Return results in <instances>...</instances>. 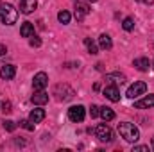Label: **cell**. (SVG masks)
<instances>
[{
    "mask_svg": "<svg viewBox=\"0 0 154 152\" xmlns=\"http://www.w3.org/2000/svg\"><path fill=\"white\" fill-rule=\"evenodd\" d=\"M136 2H142V4H147V5L154 4V0H136Z\"/></svg>",
    "mask_w": 154,
    "mask_h": 152,
    "instance_id": "f546056e",
    "label": "cell"
},
{
    "mask_svg": "<svg viewBox=\"0 0 154 152\" xmlns=\"http://www.w3.org/2000/svg\"><path fill=\"white\" fill-rule=\"evenodd\" d=\"M86 2H97V0H86Z\"/></svg>",
    "mask_w": 154,
    "mask_h": 152,
    "instance_id": "4dcf8cb0",
    "label": "cell"
},
{
    "mask_svg": "<svg viewBox=\"0 0 154 152\" xmlns=\"http://www.w3.org/2000/svg\"><path fill=\"white\" fill-rule=\"evenodd\" d=\"M31 100H32L34 106H45V104L48 102V93H45V90H38V91L31 97Z\"/></svg>",
    "mask_w": 154,
    "mask_h": 152,
    "instance_id": "8fae6325",
    "label": "cell"
},
{
    "mask_svg": "<svg viewBox=\"0 0 154 152\" xmlns=\"http://www.w3.org/2000/svg\"><path fill=\"white\" fill-rule=\"evenodd\" d=\"M106 81H108V82H113V84H124V82H125V75H122V74H118V72L108 74V75H106Z\"/></svg>",
    "mask_w": 154,
    "mask_h": 152,
    "instance_id": "e0dca14e",
    "label": "cell"
},
{
    "mask_svg": "<svg viewBox=\"0 0 154 152\" xmlns=\"http://www.w3.org/2000/svg\"><path fill=\"white\" fill-rule=\"evenodd\" d=\"M18 20V11L11 4H0V22L5 25H14Z\"/></svg>",
    "mask_w": 154,
    "mask_h": 152,
    "instance_id": "7a4b0ae2",
    "label": "cell"
},
{
    "mask_svg": "<svg viewBox=\"0 0 154 152\" xmlns=\"http://www.w3.org/2000/svg\"><path fill=\"white\" fill-rule=\"evenodd\" d=\"M152 106H154V95H147V97H143V99H140V100L134 102L136 109H149Z\"/></svg>",
    "mask_w": 154,
    "mask_h": 152,
    "instance_id": "4fadbf2b",
    "label": "cell"
},
{
    "mask_svg": "<svg viewBox=\"0 0 154 152\" xmlns=\"http://www.w3.org/2000/svg\"><path fill=\"white\" fill-rule=\"evenodd\" d=\"M5 52H7V47L0 43V57H2V56H5Z\"/></svg>",
    "mask_w": 154,
    "mask_h": 152,
    "instance_id": "f1b7e54d",
    "label": "cell"
},
{
    "mask_svg": "<svg viewBox=\"0 0 154 152\" xmlns=\"http://www.w3.org/2000/svg\"><path fill=\"white\" fill-rule=\"evenodd\" d=\"M147 91V84L143 82V81H138V82H134L133 86H129V90H127V97L129 99H138L140 95H143Z\"/></svg>",
    "mask_w": 154,
    "mask_h": 152,
    "instance_id": "5b68a950",
    "label": "cell"
},
{
    "mask_svg": "<svg viewBox=\"0 0 154 152\" xmlns=\"http://www.w3.org/2000/svg\"><path fill=\"white\" fill-rule=\"evenodd\" d=\"M122 27H124V31H133L134 29V20L131 18V16H127V18H124V22H122Z\"/></svg>",
    "mask_w": 154,
    "mask_h": 152,
    "instance_id": "7402d4cb",
    "label": "cell"
},
{
    "mask_svg": "<svg viewBox=\"0 0 154 152\" xmlns=\"http://www.w3.org/2000/svg\"><path fill=\"white\" fill-rule=\"evenodd\" d=\"M99 47L104 48V50H109V48L113 47V41H111V38H109L108 34H100V38H99Z\"/></svg>",
    "mask_w": 154,
    "mask_h": 152,
    "instance_id": "ac0fdd59",
    "label": "cell"
},
{
    "mask_svg": "<svg viewBox=\"0 0 154 152\" xmlns=\"http://www.w3.org/2000/svg\"><path fill=\"white\" fill-rule=\"evenodd\" d=\"M43 118H45V111H43L41 108H36V109H32V111H31V114H29V120H31L34 125H36V123H39Z\"/></svg>",
    "mask_w": 154,
    "mask_h": 152,
    "instance_id": "9a60e30c",
    "label": "cell"
},
{
    "mask_svg": "<svg viewBox=\"0 0 154 152\" xmlns=\"http://www.w3.org/2000/svg\"><path fill=\"white\" fill-rule=\"evenodd\" d=\"M118 134H120L125 141H129V143H136V141L140 140V131H138V127H136L134 123H131V122H122V123H118Z\"/></svg>",
    "mask_w": 154,
    "mask_h": 152,
    "instance_id": "6da1fadb",
    "label": "cell"
},
{
    "mask_svg": "<svg viewBox=\"0 0 154 152\" xmlns=\"http://www.w3.org/2000/svg\"><path fill=\"white\" fill-rule=\"evenodd\" d=\"M99 113H100V108H99V106H95V104H91V108H90V114H91V118L99 116Z\"/></svg>",
    "mask_w": 154,
    "mask_h": 152,
    "instance_id": "d4e9b609",
    "label": "cell"
},
{
    "mask_svg": "<svg viewBox=\"0 0 154 152\" xmlns=\"http://www.w3.org/2000/svg\"><path fill=\"white\" fill-rule=\"evenodd\" d=\"M36 7H38V0H20V11H22L23 14L34 13Z\"/></svg>",
    "mask_w": 154,
    "mask_h": 152,
    "instance_id": "30bf717a",
    "label": "cell"
},
{
    "mask_svg": "<svg viewBox=\"0 0 154 152\" xmlns=\"http://www.w3.org/2000/svg\"><path fill=\"white\" fill-rule=\"evenodd\" d=\"M104 97L109 102H118L120 100V90L116 88V84H109V86L104 88Z\"/></svg>",
    "mask_w": 154,
    "mask_h": 152,
    "instance_id": "9c48e42d",
    "label": "cell"
},
{
    "mask_svg": "<svg viewBox=\"0 0 154 152\" xmlns=\"http://www.w3.org/2000/svg\"><path fill=\"white\" fill-rule=\"evenodd\" d=\"M90 14V2L86 0H77L75 2V18L77 22H82Z\"/></svg>",
    "mask_w": 154,
    "mask_h": 152,
    "instance_id": "8992f818",
    "label": "cell"
},
{
    "mask_svg": "<svg viewBox=\"0 0 154 152\" xmlns=\"http://www.w3.org/2000/svg\"><path fill=\"white\" fill-rule=\"evenodd\" d=\"M20 34H22L23 38H32V36H34V25H32L31 22H23L22 27H20Z\"/></svg>",
    "mask_w": 154,
    "mask_h": 152,
    "instance_id": "5bb4252c",
    "label": "cell"
},
{
    "mask_svg": "<svg viewBox=\"0 0 154 152\" xmlns=\"http://www.w3.org/2000/svg\"><path fill=\"white\" fill-rule=\"evenodd\" d=\"M2 111H4V113H11V102H9V100H5V102L2 104Z\"/></svg>",
    "mask_w": 154,
    "mask_h": 152,
    "instance_id": "4316f807",
    "label": "cell"
},
{
    "mask_svg": "<svg viewBox=\"0 0 154 152\" xmlns=\"http://www.w3.org/2000/svg\"><path fill=\"white\" fill-rule=\"evenodd\" d=\"M99 116H102V120H104V122H111V120L115 118V113H113V109H111V108H100Z\"/></svg>",
    "mask_w": 154,
    "mask_h": 152,
    "instance_id": "d6986e66",
    "label": "cell"
},
{
    "mask_svg": "<svg viewBox=\"0 0 154 152\" xmlns=\"http://www.w3.org/2000/svg\"><path fill=\"white\" fill-rule=\"evenodd\" d=\"M152 68H154V61H152Z\"/></svg>",
    "mask_w": 154,
    "mask_h": 152,
    "instance_id": "d6a6232c",
    "label": "cell"
},
{
    "mask_svg": "<svg viewBox=\"0 0 154 152\" xmlns=\"http://www.w3.org/2000/svg\"><path fill=\"white\" fill-rule=\"evenodd\" d=\"M54 95L57 97V100H70V99H74V95H75V91L68 86V84H57L56 88H54Z\"/></svg>",
    "mask_w": 154,
    "mask_h": 152,
    "instance_id": "277c9868",
    "label": "cell"
},
{
    "mask_svg": "<svg viewBox=\"0 0 154 152\" xmlns=\"http://www.w3.org/2000/svg\"><path fill=\"white\" fill-rule=\"evenodd\" d=\"M93 132H95L97 140L102 141V143H109V141H113V131H111V127L106 125V123H99V125L93 129Z\"/></svg>",
    "mask_w": 154,
    "mask_h": 152,
    "instance_id": "3957f363",
    "label": "cell"
},
{
    "mask_svg": "<svg viewBox=\"0 0 154 152\" xmlns=\"http://www.w3.org/2000/svg\"><path fill=\"white\" fill-rule=\"evenodd\" d=\"M47 84H48V75H47L45 72H38V74L34 75V79H32V88H34V91L45 90Z\"/></svg>",
    "mask_w": 154,
    "mask_h": 152,
    "instance_id": "ba28073f",
    "label": "cell"
},
{
    "mask_svg": "<svg viewBox=\"0 0 154 152\" xmlns=\"http://www.w3.org/2000/svg\"><path fill=\"white\" fill-rule=\"evenodd\" d=\"M14 75H16V66L14 65H4L0 68V77L4 81H11Z\"/></svg>",
    "mask_w": 154,
    "mask_h": 152,
    "instance_id": "7c38bea8",
    "label": "cell"
},
{
    "mask_svg": "<svg viewBox=\"0 0 154 152\" xmlns=\"http://www.w3.org/2000/svg\"><path fill=\"white\" fill-rule=\"evenodd\" d=\"M84 116H86V109H84L82 106H72V108L68 109V118H70V122H74V123L82 122Z\"/></svg>",
    "mask_w": 154,
    "mask_h": 152,
    "instance_id": "52a82bcc",
    "label": "cell"
},
{
    "mask_svg": "<svg viewBox=\"0 0 154 152\" xmlns=\"http://www.w3.org/2000/svg\"><path fill=\"white\" fill-rule=\"evenodd\" d=\"M39 45H41V39L36 38V36H32L31 38V47H39Z\"/></svg>",
    "mask_w": 154,
    "mask_h": 152,
    "instance_id": "83f0119b",
    "label": "cell"
},
{
    "mask_svg": "<svg viewBox=\"0 0 154 152\" xmlns=\"http://www.w3.org/2000/svg\"><path fill=\"white\" fill-rule=\"evenodd\" d=\"M152 149H154V138H152Z\"/></svg>",
    "mask_w": 154,
    "mask_h": 152,
    "instance_id": "1f68e13d",
    "label": "cell"
},
{
    "mask_svg": "<svg viewBox=\"0 0 154 152\" xmlns=\"http://www.w3.org/2000/svg\"><path fill=\"white\" fill-rule=\"evenodd\" d=\"M149 150V147H145V145H134L133 147V152H147Z\"/></svg>",
    "mask_w": 154,
    "mask_h": 152,
    "instance_id": "484cf974",
    "label": "cell"
},
{
    "mask_svg": "<svg viewBox=\"0 0 154 152\" xmlns=\"http://www.w3.org/2000/svg\"><path fill=\"white\" fill-rule=\"evenodd\" d=\"M20 125H22L23 129H27V131H34V125H32V122H31V120H22V122H20Z\"/></svg>",
    "mask_w": 154,
    "mask_h": 152,
    "instance_id": "cb8c5ba5",
    "label": "cell"
},
{
    "mask_svg": "<svg viewBox=\"0 0 154 152\" xmlns=\"http://www.w3.org/2000/svg\"><path fill=\"white\" fill-rule=\"evenodd\" d=\"M84 45H86V48H88L90 54H99V45L91 38H84Z\"/></svg>",
    "mask_w": 154,
    "mask_h": 152,
    "instance_id": "ffe728a7",
    "label": "cell"
},
{
    "mask_svg": "<svg viewBox=\"0 0 154 152\" xmlns=\"http://www.w3.org/2000/svg\"><path fill=\"white\" fill-rule=\"evenodd\" d=\"M4 129L9 131V132H13V131L16 129V125H14V122H11V120H4Z\"/></svg>",
    "mask_w": 154,
    "mask_h": 152,
    "instance_id": "603a6c76",
    "label": "cell"
},
{
    "mask_svg": "<svg viewBox=\"0 0 154 152\" xmlns=\"http://www.w3.org/2000/svg\"><path fill=\"white\" fill-rule=\"evenodd\" d=\"M70 18H72V14H70L68 11H59V14H57V20H59L63 25L70 23Z\"/></svg>",
    "mask_w": 154,
    "mask_h": 152,
    "instance_id": "44dd1931",
    "label": "cell"
},
{
    "mask_svg": "<svg viewBox=\"0 0 154 152\" xmlns=\"http://www.w3.org/2000/svg\"><path fill=\"white\" fill-rule=\"evenodd\" d=\"M134 68L136 70H140V72H147L149 70V66H151V63H149V59L147 57H138V59H134Z\"/></svg>",
    "mask_w": 154,
    "mask_h": 152,
    "instance_id": "2e32d148",
    "label": "cell"
}]
</instances>
